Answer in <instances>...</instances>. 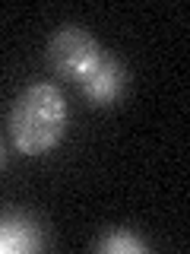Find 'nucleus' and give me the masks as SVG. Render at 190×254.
Returning <instances> with one entry per match:
<instances>
[{
  "instance_id": "obj_6",
  "label": "nucleus",
  "mask_w": 190,
  "mask_h": 254,
  "mask_svg": "<svg viewBox=\"0 0 190 254\" xmlns=\"http://www.w3.org/2000/svg\"><path fill=\"white\" fill-rule=\"evenodd\" d=\"M0 165H3V146H0Z\"/></svg>"
},
{
  "instance_id": "obj_5",
  "label": "nucleus",
  "mask_w": 190,
  "mask_h": 254,
  "mask_svg": "<svg viewBox=\"0 0 190 254\" xmlns=\"http://www.w3.org/2000/svg\"><path fill=\"white\" fill-rule=\"evenodd\" d=\"M98 248L101 251H133V254L146 251V248H142V242H137V238H133L130 232H124V229H114L108 238H101Z\"/></svg>"
},
{
  "instance_id": "obj_1",
  "label": "nucleus",
  "mask_w": 190,
  "mask_h": 254,
  "mask_svg": "<svg viewBox=\"0 0 190 254\" xmlns=\"http://www.w3.org/2000/svg\"><path fill=\"white\" fill-rule=\"evenodd\" d=\"M67 127V102L57 86L32 83L16 95L10 108V133L13 143L29 156L51 149L63 137Z\"/></svg>"
},
{
  "instance_id": "obj_3",
  "label": "nucleus",
  "mask_w": 190,
  "mask_h": 254,
  "mask_svg": "<svg viewBox=\"0 0 190 254\" xmlns=\"http://www.w3.org/2000/svg\"><path fill=\"white\" fill-rule=\"evenodd\" d=\"M79 86H83L86 99L92 102V105H111V102L117 99V95L124 92L127 86V73L124 67L117 64L114 58H108V54H101L98 64L79 79Z\"/></svg>"
},
{
  "instance_id": "obj_4",
  "label": "nucleus",
  "mask_w": 190,
  "mask_h": 254,
  "mask_svg": "<svg viewBox=\"0 0 190 254\" xmlns=\"http://www.w3.org/2000/svg\"><path fill=\"white\" fill-rule=\"evenodd\" d=\"M16 248H35V238H29V226H0V251H16Z\"/></svg>"
},
{
  "instance_id": "obj_2",
  "label": "nucleus",
  "mask_w": 190,
  "mask_h": 254,
  "mask_svg": "<svg viewBox=\"0 0 190 254\" xmlns=\"http://www.w3.org/2000/svg\"><path fill=\"white\" fill-rule=\"evenodd\" d=\"M101 54L105 51L98 48V42L83 26H73V22L60 26L48 38V64L54 67V73L67 79H83L98 64Z\"/></svg>"
}]
</instances>
